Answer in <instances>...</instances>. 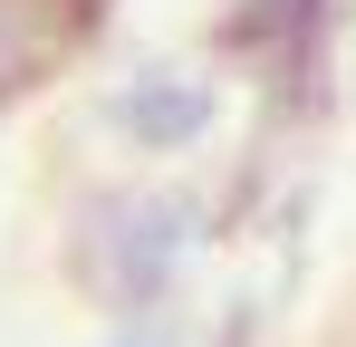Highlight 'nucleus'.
Wrapping results in <instances>:
<instances>
[{
    "mask_svg": "<svg viewBox=\"0 0 356 347\" xmlns=\"http://www.w3.org/2000/svg\"><path fill=\"white\" fill-rule=\"evenodd\" d=\"M97 222H106V231H87V270H97V289L125 299V309L154 299L164 270H174V251H183V231H174L183 213H174V203H106Z\"/></svg>",
    "mask_w": 356,
    "mask_h": 347,
    "instance_id": "nucleus-1",
    "label": "nucleus"
},
{
    "mask_svg": "<svg viewBox=\"0 0 356 347\" xmlns=\"http://www.w3.org/2000/svg\"><path fill=\"white\" fill-rule=\"evenodd\" d=\"M116 125L135 135V145L174 155V145H193V135L212 125V87H202V77H135V87L116 97Z\"/></svg>",
    "mask_w": 356,
    "mask_h": 347,
    "instance_id": "nucleus-2",
    "label": "nucleus"
},
{
    "mask_svg": "<svg viewBox=\"0 0 356 347\" xmlns=\"http://www.w3.org/2000/svg\"><path fill=\"white\" fill-rule=\"evenodd\" d=\"M116 347H154V338H116Z\"/></svg>",
    "mask_w": 356,
    "mask_h": 347,
    "instance_id": "nucleus-3",
    "label": "nucleus"
},
{
    "mask_svg": "<svg viewBox=\"0 0 356 347\" xmlns=\"http://www.w3.org/2000/svg\"><path fill=\"white\" fill-rule=\"evenodd\" d=\"M232 347H241V338H232Z\"/></svg>",
    "mask_w": 356,
    "mask_h": 347,
    "instance_id": "nucleus-4",
    "label": "nucleus"
}]
</instances>
